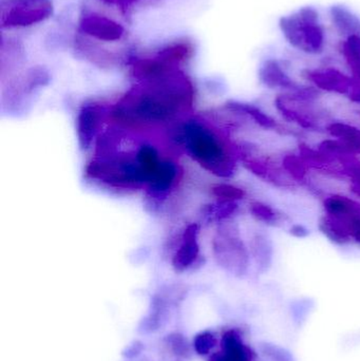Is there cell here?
I'll return each instance as SVG.
<instances>
[{"label": "cell", "mask_w": 360, "mask_h": 361, "mask_svg": "<svg viewBox=\"0 0 360 361\" xmlns=\"http://www.w3.org/2000/svg\"><path fill=\"white\" fill-rule=\"evenodd\" d=\"M290 231H291V233L294 237L297 238H304L306 237V235H310V231H309V229L302 224L292 225Z\"/></svg>", "instance_id": "16"}, {"label": "cell", "mask_w": 360, "mask_h": 361, "mask_svg": "<svg viewBox=\"0 0 360 361\" xmlns=\"http://www.w3.org/2000/svg\"><path fill=\"white\" fill-rule=\"evenodd\" d=\"M260 82L268 89H278L285 92H294L299 90V86L283 69L276 59H268L262 63L259 70Z\"/></svg>", "instance_id": "8"}, {"label": "cell", "mask_w": 360, "mask_h": 361, "mask_svg": "<svg viewBox=\"0 0 360 361\" xmlns=\"http://www.w3.org/2000/svg\"><path fill=\"white\" fill-rule=\"evenodd\" d=\"M111 111V118L124 128L141 129L166 124L192 105L194 93L183 74L175 69L141 80Z\"/></svg>", "instance_id": "1"}, {"label": "cell", "mask_w": 360, "mask_h": 361, "mask_svg": "<svg viewBox=\"0 0 360 361\" xmlns=\"http://www.w3.org/2000/svg\"><path fill=\"white\" fill-rule=\"evenodd\" d=\"M213 252L221 267L242 275L251 264L249 244L241 235L238 225L230 220L221 222L213 239Z\"/></svg>", "instance_id": "4"}, {"label": "cell", "mask_w": 360, "mask_h": 361, "mask_svg": "<svg viewBox=\"0 0 360 361\" xmlns=\"http://www.w3.org/2000/svg\"><path fill=\"white\" fill-rule=\"evenodd\" d=\"M200 228L197 224H190L181 235V241L175 250L173 259V267L177 271H184L192 267L200 256V244H199Z\"/></svg>", "instance_id": "7"}, {"label": "cell", "mask_w": 360, "mask_h": 361, "mask_svg": "<svg viewBox=\"0 0 360 361\" xmlns=\"http://www.w3.org/2000/svg\"><path fill=\"white\" fill-rule=\"evenodd\" d=\"M330 137L340 141L352 156L360 157V128L347 122H331L325 126Z\"/></svg>", "instance_id": "9"}, {"label": "cell", "mask_w": 360, "mask_h": 361, "mask_svg": "<svg viewBox=\"0 0 360 361\" xmlns=\"http://www.w3.org/2000/svg\"><path fill=\"white\" fill-rule=\"evenodd\" d=\"M171 140L185 148L209 173L225 179L236 173L238 156L226 140L207 125L198 121L181 123L171 133Z\"/></svg>", "instance_id": "2"}, {"label": "cell", "mask_w": 360, "mask_h": 361, "mask_svg": "<svg viewBox=\"0 0 360 361\" xmlns=\"http://www.w3.org/2000/svg\"><path fill=\"white\" fill-rule=\"evenodd\" d=\"M85 27L91 34L99 36V38H114L120 37L122 34V27L116 23H111L107 19L99 18V17H91L85 21Z\"/></svg>", "instance_id": "13"}, {"label": "cell", "mask_w": 360, "mask_h": 361, "mask_svg": "<svg viewBox=\"0 0 360 361\" xmlns=\"http://www.w3.org/2000/svg\"><path fill=\"white\" fill-rule=\"evenodd\" d=\"M251 216L257 222L271 227L283 226L287 222V216L270 204L261 201H253L249 206Z\"/></svg>", "instance_id": "12"}, {"label": "cell", "mask_w": 360, "mask_h": 361, "mask_svg": "<svg viewBox=\"0 0 360 361\" xmlns=\"http://www.w3.org/2000/svg\"><path fill=\"white\" fill-rule=\"evenodd\" d=\"M349 68H350L351 72H352L353 78L360 82V59L354 61V63H349Z\"/></svg>", "instance_id": "17"}, {"label": "cell", "mask_w": 360, "mask_h": 361, "mask_svg": "<svg viewBox=\"0 0 360 361\" xmlns=\"http://www.w3.org/2000/svg\"><path fill=\"white\" fill-rule=\"evenodd\" d=\"M345 175L350 182V190L360 199V160L359 157H349L340 161Z\"/></svg>", "instance_id": "14"}, {"label": "cell", "mask_w": 360, "mask_h": 361, "mask_svg": "<svg viewBox=\"0 0 360 361\" xmlns=\"http://www.w3.org/2000/svg\"><path fill=\"white\" fill-rule=\"evenodd\" d=\"M332 23L342 35L360 36V17L344 6H333L330 10Z\"/></svg>", "instance_id": "11"}, {"label": "cell", "mask_w": 360, "mask_h": 361, "mask_svg": "<svg viewBox=\"0 0 360 361\" xmlns=\"http://www.w3.org/2000/svg\"><path fill=\"white\" fill-rule=\"evenodd\" d=\"M105 108L99 104H89L80 109L77 118V137L82 149L87 150L92 144L103 122Z\"/></svg>", "instance_id": "6"}, {"label": "cell", "mask_w": 360, "mask_h": 361, "mask_svg": "<svg viewBox=\"0 0 360 361\" xmlns=\"http://www.w3.org/2000/svg\"><path fill=\"white\" fill-rule=\"evenodd\" d=\"M213 193L218 197V201L223 202H240L247 195L245 191L240 187L226 183L215 185L213 187Z\"/></svg>", "instance_id": "15"}, {"label": "cell", "mask_w": 360, "mask_h": 361, "mask_svg": "<svg viewBox=\"0 0 360 361\" xmlns=\"http://www.w3.org/2000/svg\"><path fill=\"white\" fill-rule=\"evenodd\" d=\"M349 97H350L354 103L359 104L360 105V82H357V80L356 85H355L354 88H353L350 94H349Z\"/></svg>", "instance_id": "18"}, {"label": "cell", "mask_w": 360, "mask_h": 361, "mask_svg": "<svg viewBox=\"0 0 360 361\" xmlns=\"http://www.w3.org/2000/svg\"><path fill=\"white\" fill-rule=\"evenodd\" d=\"M279 27L285 39L297 50L312 55L321 54L325 50V29L319 21L318 12L312 6L283 17Z\"/></svg>", "instance_id": "3"}, {"label": "cell", "mask_w": 360, "mask_h": 361, "mask_svg": "<svg viewBox=\"0 0 360 361\" xmlns=\"http://www.w3.org/2000/svg\"><path fill=\"white\" fill-rule=\"evenodd\" d=\"M306 80L314 84L315 88L336 94H350L356 85L354 78L342 73L335 68H321L306 72Z\"/></svg>", "instance_id": "5"}, {"label": "cell", "mask_w": 360, "mask_h": 361, "mask_svg": "<svg viewBox=\"0 0 360 361\" xmlns=\"http://www.w3.org/2000/svg\"><path fill=\"white\" fill-rule=\"evenodd\" d=\"M249 252L256 264L262 269L271 267L274 259V243L272 238L263 231H258L252 235L249 242Z\"/></svg>", "instance_id": "10"}]
</instances>
